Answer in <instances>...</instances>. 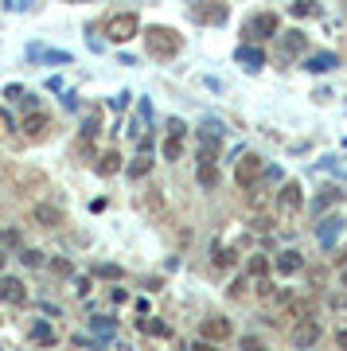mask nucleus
<instances>
[{
  "label": "nucleus",
  "instance_id": "obj_8",
  "mask_svg": "<svg viewBox=\"0 0 347 351\" xmlns=\"http://www.w3.org/2000/svg\"><path fill=\"white\" fill-rule=\"evenodd\" d=\"M335 66H339V59H335L332 51H316V55L304 59V71H309V75H328V71H335Z\"/></svg>",
  "mask_w": 347,
  "mask_h": 351
},
{
  "label": "nucleus",
  "instance_id": "obj_31",
  "mask_svg": "<svg viewBox=\"0 0 347 351\" xmlns=\"http://www.w3.org/2000/svg\"><path fill=\"white\" fill-rule=\"evenodd\" d=\"M242 348H246V351H261V339H254V336H246V339H242Z\"/></svg>",
  "mask_w": 347,
  "mask_h": 351
},
{
  "label": "nucleus",
  "instance_id": "obj_22",
  "mask_svg": "<svg viewBox=\"0 0 347 351\" xmlns=\"http://www.w3.org/2000/svg\"><path fill=\"white\" fill-rule=\"evenodd\" d=\"M215 265H219V269H230V265L238 262V254L235 250H219V246H215V258H211Z\"/></svg>",
  "mask_w": 347,
  "mask_h": 351
},
{
  "label": "nucleus",
  "instance_id": "obj_5",
  "mask_svg": "<svg viewBox=\"0 0 347 351\" xmlns=\"http://www.w3.org/2000/svg\"><path fill=\"white\" fill-rule=\"evenodd\" d=\"M258 176H261V156H258V152H246V156L238 160V168H235L238 188H250V184H254Z\"/></svg>",
  "mask_w": 347,
  "mask_h": 351
},
{
  "label": "nucleus",
  "instance_id": "obj_14",
  "mask_svg": "<svg viewBox=\"0 0 347 351\" xmlns=\"http://www.w3.org/2000/svg\"><path fill=\"white\" fill-rule=\"evenodd\" d=\"M339 230H344V219H324V223H320V230H316V234H320V246H324V250H332V246H335Z\"/></svg>",
  "mask_w": 347,
  "mask_h": 351
},
{
  "label": "nucleus",
  "instance_id": "obj_3",
  "mask_svg": "<svg viewBox=\"0 0 347 351\" xmlns=\"http://www.w3.org/2000/svg\"><path fill=\"white\" fill-rule=\"evenodd\" d=\"M300 207H304V191H300V184L297 180H285L281 191H277V211L281 215H297Z\"/></svg>",
  "mask_w": 347,
  "mask_h": 351
},
{
  "label": "nucleus",
  "instance_id": "obj_16",
  "mask_svg": "<svg viewBox=\"0 0 347 351\" xmlns=\"http://www.w3.org/2000/svg\"><path fill=\"white\" fill-rule=\"evenodd\" d=\"M344 199V191L339 188H324L316 199H312V211H328V207H335V203Z\"/></svg>",
  "mask_w": 347,
  "mask_h": 351
},
{
  "label": "nucleus",
  "instance_id": "obj_19",
  "mask_svg": "<svg viewBox=\"0 0 347 351\" xmlns=\"http://www.w3.org/2000/svg\"><path fill=\"white\" fill-rule=\"evenodd\" d=\"M180 152H184V133H168V141H164V160H180Z\"/></svg>",
  "mask_w": 347,
  "mask_h": 351
},
{
  "label": "nucleus",
  "instance_id": "obj_21",
  "mask_svg": "<svg viewBox=\"0 0 347 351\" xmlns=\"http://www.w3.org/2000/svg\"><path fill=\"white\" fill-rule=\"evenodd\" d=\"M149 168H152L149 152H141V156H136V160L129 164V176H133V180H145V176H149Z\"/></svg>",
  "mask_w": 347,
  "mask_h": 351
},
{
  "label": "nucleus",
  "instance_id": "obj_17",
  "mask_svg": "<svg viewBox=\"0 0 347 351\" xmlns=\"http://www.w3.org/2000/svg\"><path fill=\"white\" fill-rule=\"evenodd\" d=\"M47 113H32V117H24V133L27 137H43V133H47Z\"/></svg>",
  "mask_w": 347,
  "mask_h": 351
},
{
  "label": "nucleus",
  "instance_id": "obj_26",
  "mask_svg": "<svg viewBox=\"0 0 347 351\" xmlns=\"http://www.w3.org/2000/svg\"><path fill=\"white\" fill-rule=\"evenodd\" d=\"M32 55H43V59H51V63H71V55H67V51H32Z\"/></svg>",
  "mask_w": 347,
  "mask_h": 351
},
{
  "label": "nucleus",
  "instance_id": "obj_6",
  "mask_svg": "<svg viewBox=\"0 0 347 351\" xmlns=\"http://www.w3.org/2000/svg\"><path fill=\"white\" fill-rule=\"evenodd\" d=\"M293 348H312V343H316V339H320V324H316V320H312V316H300V324L293 328Z\"/></svg>",
  "mask_w": 347,
  "mask_h": 351
},
{
  "label": "nucleus",
  "instance_id": "obj_12",
  "mask_svg": "<svg viewBox=\"0 0 347 351\" xmlns=\"http://www.w3.org/2000/svg\"><path fill=\"white\" fill-rule=\"evenodd\" d=\"M304 51H309L304 32H285V36H281V55H289V59H293V55H304Z\"/></svg>",
  "mask_w": 347,
  "mask_h": 351
},
{
  "label": "nucleus",
  "instance_id": "obj_27",
  "mask_svg": "<svg viewBox=\"0 0 347 351\" xmlns=\"http://www.w3.org/2000/svg\"><path fill=\"white\" fill-rule=\"evenodd\" d=\"M32 339H39V343H51V339H55V332H51L47 324H36V328H32Z\"/></svg>",
  "mask_w": 347,
  "mask_h": 351
},
{
  "label": "nucleus",
  "instance_id": "obj_1",
  "mask_svg": "<svg viewBox=\"0 0 347 351\" xmlns=\"http://www.w3.org/2000/svg\"><path fill=\"white\" fill-rule=\"evenodd\" d=\"M145 43H149V55L172 59V55H180V47H184V36L172 32V27H149V32H145Z\"/></svg>",
  "mask_w": 347,
  "mask_h": 351
},
{
  "label": "nucleus",
  "instance_id": "obj_9",
  "mask_svg": "<svg viewBox=\"0 0 347 351\" xmlns=\"http://www.w3.org/2000/svg\"><path fill=\"white\" fill-rule=\"evenodd\" d=\"M199 332H203V339H219V343H223V339H230V320H226V316H211V320H203V328H199Z\"/></svg>",
  "mask_w": 347,
  "mask_h": 351
},
{
  "label": "nucleus",
  "instance_id": "obj_29",
  "mask_svg": "<svg viewBox=\"0 0 347 351\" xmlns=\"http://www.w3.org/2000/svg\"><path fill=\"white\" fill-rule=\"evenodd\" d=\"M20 258H24L27 265H39V262H43V258H39V250H24V254H20Z\"/></svg>",
  "mask_w": 347,
  "mask_h": 351
},
{
  "label": "nucleus",
  "instance_id": "obj_10",
  "mask_svg": "<svg viewBox=\"0 0 347 351\" xmlns=\"http://www.w3.org/2000/svg\"><path fill=\"white\" fill-rule=\"evenodd\" d=\"M0 297H4L8 304H24L27 301L24 281H16V277H0Z\"/></svg>",
  "mask_w": 347,
  "mask_h": 351
},
{
  "label": "nucleus",
  "instance_id": "obj_18",
  "mask_svg": "<svg viewBox=\"0 0 347 351\" xmlns=\"http://www.w3.org/2000/svg\"><path fill=\"white\" fill-rule=\"evenodd\" d=\"M238 63H246V71H258L265 55H261V47H238Z\"/></svg>",
  "mask_w": 347,
  "mask_h": 351
},
{
  "label": "nucleus",
  "instance_id": "obj_15",
  "mask_svg": "<svg viewBox=\"0 0 347 351\" xmlns=\"http://www.w3.org/2000/svg\"><path fill=\"white\" fill-rule=\"evenodd\" d=\"M32 219H36L39 226H59L62 223V211H59V207H51V203H39L36 211H32Z\"/></svg>",
  "mask_w": 347,
  "mask_h": 351
},
{
  "label": "nucleus",
  "instance_id": "obj_32",
  "mask_svg": "<svg viewBox=\"0 0 347 351\" xmlns=\"http://www.w3.org/2000/svg\"><path fill=\"white\" fill-rule=\"evenodd\" d=\"M335 343H339V348H347V332H344V328L335 332Z\"/></svg>",
  "mask_w": 347,
  "mask_h": 351
},
{
  "label": "nucleus",
  "instance_id": "obj_20",
  "mask_svg": "<svg viewBox=\"0 0 347 351\" xmlns=\"http://www.w3.org/2000/svg\"><path fill=\"white\" fill-rule=\"evenodd\" d=\"M117 168H121V156H117V152H101L98 156V172L101 176H117Z\"/></svg>",
  "mask_w": 347,
  "mask_h": 351
},
{
  "label": "nucleus",
  "instance_id": "obj_30",
  "mask_svg": "<svg viewBox=\"0 0 347 351\" xmlns=\"http://www.w3.org/2000/svg\"><path fill=\"white\" fill-rule=\"evenodd\" d=\"M98 274L101 277H121V269H117V265H98Z\"/></svg>",
  "mask_w": 347,
  "mask_h": 351
},
{
  "label": "nucleus",
  "instance_id": "obj_7",
  "mask_svg": "<svg viewBox=\"0 0 347 351\" xmlns=\"http://www.w3.org/2000/svg\"><path fill=\"white\" fill-rule=\"evenodd\" d=\"M195 20L199 24H223L226 20V4H219V0H199L195 4Z\"/></svg>",
  "mask_w": 347,
  "mask_h": 351
},
{
  "label": "nucleus",
  "instance_id": "obj_24",
  "mask_svg": "<svg viewBox=\"0 0 347 351\" xmlns=\"http://www.w3.org/2000/svg\"><path fill=\"white\" fill-rule=\"evenodd\" d=\"M289 12L297 16V20H304V16H316V4H312V0H297V4L289 8Z\"/></svg>",
  "mask_w": 347,
  "mask_h": 351
},
{
  "label": "nucleus",
  "instance_id": "obj_13",
  "mask_svg": "<svg viewBox=\"0 0 347 351\" xmlns=\"http://www.w3.org/2000/svg\"><path fill=\"white\" fill-rule=\"evenodd\" d=\"M195 180H199V188H215V184H219V168H215V156H199Z\"/></svg>",
  "mask_w": 347,
  "mask_h": 351
},
{
  "label": "nucleus",
  "instance_id": "obj_11",
  "mask_svg": "<svg viewBox=\"0 0 347 351\" xmlns=\"http://www.w3.org/2000/svg\"><path fill=\"white\" fill-rule=\"evenodd\" d=\"M300 265H304V258H300L297 250H285V254H277L273 269H277L281 277H293V274H300Z\"/></svg>",
  "mask_w": 347,
  "mask_h": 351
},
{
  "label": "nucleus",
  "instance_id": "obj_2",
  "mask_svg": "<svg viewBox=\"0 0 347 351\" xmlns=\"http://www.w3.org/2000/svg\"><path fill=\"white\" fill-rule=\"evenodd\" d=\"M136 32H141L136 12H117V16H110V24H106V39H110V43H129Z\"/></svg>",
  "mask_w": 347,
  "mask_h": 351
},
{
  "label": "nucleus",
  "instance_id": "obj_35",
  "mask_svg": "<svg viewBox=\"0 0 347 351\" xmlns=\"http://www.w3.org/2000/svg\"><path fill=\"white\" fill-rule=\"evenodd\" d=\"M0 265H4V254H0Z\"/></svg>",
  "mask_w": 347,
  "mask_h": 351
},
{
  "label": "nucleus",
  "instance_id": "obj_33",
  "mask_svg": "<svg viewBox=\"0 0 347 351\" xmlns=\"http://www.w3.org/2000/svg\"><path fill=\"white\" fill-rule=\"evenodd\" d=\"M8 8H27V0H8Z\"/></svg>",
  "mask_w": 347,
  "mask_h": 351
},
{
  "label": "nucleus",
  "instance_id": "obj_28",
  "mask_svg": "<svg viewBox=\"0 0 347 351\" xmlns=\"http://www.w3.org/2000/svg\"><path fill=\"white\" fill-rule=\"evenodd\" d=\"M265 269H270V262L254 254V258H250V274H254V277H265Z\"/></svg>",
  "mask_w": 347,
  "mask_h": 351
},
{
  "label": "nucleus",
  "instance_id": "obj_34",
  "mask_svg": "<svg viewBox=\"0 0 347 351\" xmlns=\"http://www.w3.org/2000/svg\"><path fill=\"white\" fill-rule=\"evenodd\" d=\"M339 281H344V289H347V265H344V274H339Z\"/></svg>",
  "mask_w": 347,
  "mask_h": 351
},
{
  "label": "nucleus",
  "instance_id": "obj_4",
  "mask_svg": "<svg viewBox=\"0 0 347 351\" xmlns=\"http://www.w3.org/2000/svg\"><path fill=\"white\" fill-rule=\"evenodd\" d=\"M277 32H281V20H277L273 12H261V16H254V20L246 24L250 39H270V36H277Z\"/></svg>",
  "mask_w": 347,
  "mask_h": 351
},
{
  "label": "nucleus",
  "instance_id": "obj_23",
  "mask_svg": "<svg viewBox=\"0 0 347 351\" xmlns=\"http://www.w3.org/2000/svg\"><path fill=\"white\" fill-rule=\"evenodd\" d=\"M90 328H94L98 336H113V328H117V324H113L110 316H94V320H90Z\"/></svg>",
  "mask_w": 347,
  "mask_h": 351
},
{
  "label": "nucleus",
  "instance_id": "obj_25",
  "mask_svg": "<svg viewBox=\"0 0 347 351\" xmlns=\"http://www.w3.org/2000/svg\"><path fill=\"white\" fill-rule=\"evenodd\" d=\"M141 332H149V336H168V324H160V320H141Z\"/></svg>",
  "mask_w": 347,
  "mask_h": 351
}]
</instances>
